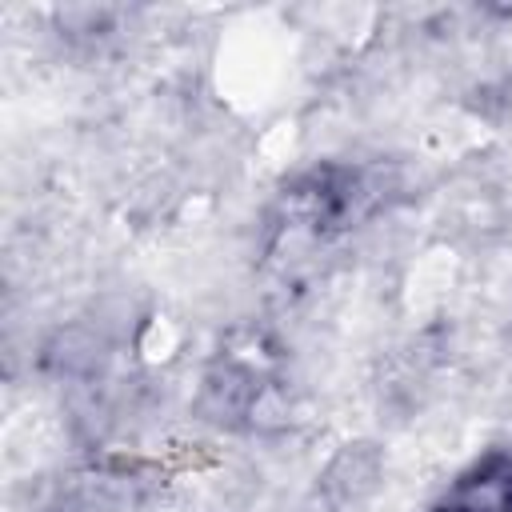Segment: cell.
Instances as JSON below:
<instances>
[{
  "label": "cell",
  "instance_id": "obj_1",
  "mask_svg": "<svg viewBox=\"0 0 512 512\" xmlns=\"http://www.w3.org/2000/svg\"><path fill=\"white\" fill-rule=\"evenodd\" d=\"M432 512H512V452L480 460L444 492Z\"/></svg>",
  "mask_w": 512,
  "mask_h": 512
}]
</instances>
